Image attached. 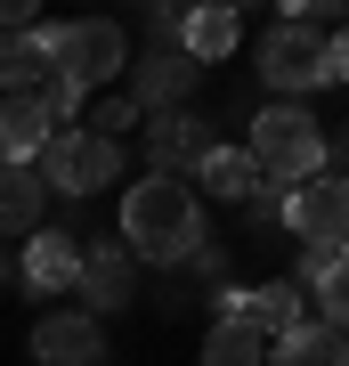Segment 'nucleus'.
Listing matches in <instances>:
<instances>
[{
    "instance_id": "4be33fe9",
    "label": "nucleus",
    "mask_w": 349,
    "mask_h": 366,
    "mask_svg": "<svg viewBox=\"0 0 349 366\" xmlns=\"http://www.w3.org/2000/svg\"><path fill=\"white\" fill-rule=\"evenodd\" d=\"M285 212H293V187H276V179H268V187L244 204V220H252V228H285Z\"/></svg>"
},
{
    "instance_id": "a211bd4d",
    "label": "nucleus",
    "mask_w": 349,
    "mask_h": 366,
    "mask_svg": "<svg viewBox=\"0 0 349 366\" xmlns=\"http://www.w3.org/2000/svg\"><path fill=\"white\" fill-rule=\"evenodd\" d=\"M203 366H268V334L244 326V317H211V334H203Z\"/></svg>"
},
{
    "instance_id": "b1692460",
    "label": "nucleus",
    "mask_w": 349,
    "mask_h": 366,
    "mask_svg": "<svg viewBox=\"0 0 349 366\" xmlns=\"http://www.w3.org/2000/svg\"><path fill=\"white\" fill-rule=\"evenodd\" d=\"M325 155H333V179H349V131H333V139H325Z\"/></svg>"
},
{
    "instance_id": "5701e85b",
    "label": "nucleus",
    "mask_w": 349,
    "mask_h": 366,
    "mask_svg": "<svg viewBox=\"0 0 349 366\" xmlns=\"http://www.w3.org/2000/svg\"><path fill=\"white\" fill-rule=\"evenodd\" d=\"M325 81H349V25L325 41Z\"/></svg>"
},
{
    "instance_id": "f3484780",
    "label": "nucleus",
    "mask_w": 349,
    "mask_h": 366,
    "mask_svg": "<svg viewBox=\"0 0 349 366\" xmlns=\"http://www.w3.org/2000/svg\"><path fill=\"white\" fill-rule=\"evenodd\" d=\"M74 285L90 293V310H122V301H130V252L122 244L81 252V277H74Z\"/></svg>"
},
{
    "instance_id": "aec40b11",
    "label": "nucleus",
    "mask_w": 349,
    "mask_h": 366,
    "mask_svg": "<svg viewBox=\"0 0 349 366\" xmlns=\"http://www.w3.org/2000/svg\"><path fill=\"white\" fill-rule=\"evenodd\" d=\"M309 293H317V326L341 334V326H349V252H341V261H325V277H317Z\"/></svg>"
},
{
    "instance_id": "0eeeda50",
    "label": "nucleus",
    "mask_w": 349,
    "mask_h": 366,
    "mask_svg": "<svg viewBox=\"0 0 349 366\" xmlns=\"http://www.w3.org/2000/svg\"><path fill=\"white\" fill-rule=\"evenodd\" d=\"M146 155H155V179H195L211 155V131L195 114H155L146 122Z\"/></svg>"
},
{
    "instance_id": "ddd939ff",
    "label": "nucleus",
    "mask_w": 349,
    "mask_h": 366,
    "mask_svg": "<svg viewBox=\"0 0 349 366\" xmlns=\"http://www.w3.org/2000/svg\"><path fill=\"white\" fill-rule=\"evenodd\" d=\"M187 81H195V57L187 49H155V57L130 66V106H163L171 114V98H187Z\"/></svg>"
},
{
    "instance_id": "1a4fd4ad",
    "label": "nucleus",
    "mask_w": 349,
    "mask_h": 366,
    "mask_svg": "<svg viewBox=\"0 0 349 366\" xmlns=\"http://www.w3.org/2000/svg\"><path fill=\"white\" fill-rule=\"evenodd\" d=\"M57 49H49V25H25V33H0V98H33L49 81Z\"/></svg>"
},
{
    "instance_id": "393cba45",
    "label": "nucleus",
    "mask_w": 349,
    "mask_h": 366,
    "mask_svg": "<svg viewBox=\"0 0 349 366\" xmlns=\"http://www.w3.org/2000/svg\"><path fill=\"white\" fill-rule=\"evenodd\" d=\"M0 277H9V244H0Z\"/></svg>"
},
{
    "instance_id": "9b49d317",
    "label": "nucleus",
    "mask_w": 349,
    "mask_h": 366,
    "mask_svg": "<svg viewBox=\"0 0 349 366\" xmlns=\"http://www.w3.org/2000/svg\"><path fill=\"white\" fill-rule=\"evenodd\" d=\"M236 41H244V16H236L228 0H203V9H187V16H179V49L195 57V66H220Z\"/></svg>"
},
{
    "instance_id": "6e6552de",
    "label": "nucleus",
    "mask_w": 349,
    "mask_h": 366,
    "mask_svg": "<svg viewBox=\"0 0 349 366\" xmlns=\"http://www.w3.org/2000/svg\"><path fill=\"white\" fill-rule=\"evenodd\" d=\"M98 350H106V326H98L90 310H57V317L33 326V358L41 366H90Z\"/></svg>"
},
{
    "instance_id": "f03ea898",
    "label": "nucleus",
    "mask_w": 349,
    "mask_h": 366,
    "mask_svg": "<svg viewBox=\"0 0 349 366\" xmlns=\"http://www.w3.org/2000/svg\"><path fill=\"white\" fill-rule=\"evenodd\" d=\"M244 155L260 163V179L300 187V179H317V171H325V122L300 114V106H268V114L252 122V147H244Z\"/></svg>"
},
{
    "instance_id": "dca6fc26",
    "label": "nucleus",
    "mask_w": 349,
    "mask_h": 366,
    "mask_svg": "<svg viewBox=\"0 0 349 366\" xmlns=\"http://www.w3.org/2000/svg\"><path fill=\"white\" fill-rule=\"evenodd\" d=\"M195 196H228V204H252L260 196V163L244 147H211L203 171H195Z\"/></svg>"
},
{
    "instance_id": "f257e3e1",
    "label": "nucleus",
    "mask_w": 349,
    "mask_h": 366,
    "mask_svg": "<svg viewBox=\"0 0 349 366\" xmlns=\"http://www.w3.org/2000/svg\"><path fill=\"white\" fill-rule=\"evenodd\" d=\"M203 244L211 236H203V196H195V179H155V171H146L122 196V252H138V261H195Z\"/></svg>"
},
{
    "instance_id": "f8f14e48",
    "label": "nucleus",
    "mask_w": 349,
    "mask_h": 366,
    "mask_svg": "<svg viewBox=\"0 0 349 366\" xmlns=\"http://www.w3.org/2000/svg\"><path fill=\"white\" fill-rule=\"evenodd\" d=\"M41 212H49L41 171H33V163H0V244H9V236H33Z\"/></svg>"
},
{
    "instance_id": "423d86ee",
    "label": "nucleus",
    "mask_w": 349,
    "mask_h": 366,
    "mask_svg": "<svg viewBox=\"0 0 349 366\" xmlns=\"http://www.w3.org/2000/svg\"><path fill=\"white\" fill-rule=\"evenodd\" d=\"M260 81L268 90H317L325 81V33H309L300 16H285V25H268L260 33Z\"/></svg>"
},
{
    "instance_id": "7ed1b4c3",
    "label": "nucleus",
    "mask_w": 349,
    "mask_h": 366,
    "mask_svg": "<svg viewBox=\"0 0 349 366\" xmlns=\"http://www.w3.org/2000/svg\"><path fill=\"white\" fill-rule=\"evenodd\" d=\"M33 171H41V187L49 196H98V187H114V171H122V147H106V139H90V131H57L49 147L33 155Z\"/></svg>"
},
{
    "instance_id": "412c9836",
    "label": "nucleus",
    "mask_w": 349,
    "mask_h": 366,
    "mask_svg": "<svg viewBox=\"0 0 349 366\" xmlns=\"http://www.w3.org/2000/svg\"><path fill=\"white\" fill-rule=\"evenodd\" d=\"M122 131H138V106H130V98H98V114H90V139L122 147Z\"/></svg>"
},
{
    "instance_id": "6ab92c4d",
    "label": "nucleus",
    "mask_w": 349,
    "mask_h": 366,
    "mask_svg": "<svg viewBox=\"0 0 349 366\" xmlns=\"http://www.w3.org/2000/svg\"><path fill=\"white\" fill-rule=\"evenodd\" d=\"M236 317H244V326H260V334L276 342V334H293V326H300L309 310H300V285H252Z\"/></svg>"
},
{
    "instance_id": "4468645a",
    "label": "nucleus",
    "mask_w": 349,
    "mask_h": 366,
    "mask_svg": "<svg viewBox=\"0 0 349 366\" xmlns=\"http://www.w3.org/2000/svg\"><path fill=\"white\" fill-rule=\"evenodd\" d=\"M57 139V122L41 114V98H0V163H33Z\"/></svg>"
},
{
    "instance_id": "2eb2a0df",
    "label": "nucleus",
    "mask_w": 349,
    "mask_h": 366,
    "mask_svg": "<svg viewBox=\"0 0 349 366\" xmlns=\"http://www.w3.org/2000/svg\"><path fill=\"white\" fill-rule=\"evenodd\" d=\"M268 366H349V342L333 326H317V317H300L293 334L268 342Z\"/></svg>"
},
{
    "instance_id": "9d476101",
    "label": "nucleus",
    "mask_w": 349,
    "mask_h": 366,
    "mask_svg": "<svg viewBox=\"0 0 349 366\" xmlns=\"http://www.w3.org/2000/svg\"><path fill=\"white\" fill-rule=\"evenodd\" d=\"M16 277H25L33 293H65V285L81 277V244H74L65 228H33V236H25V269H16Z\"/></svg>"
},
{
    "instance_id": "39448f33",
    "label": "nucleus",
    "mask_w": 349,
    "mask_h": 366,
    "mask_svg": "<svg viewBox=\"0 0 349 366\" xmlns=\"http://www.w3.org/2000/svg\"><path fill=\"white\" fill-rule=\"evenodd\" d=\"M285 228H293L309 252L341 261V252H349V179H333V171L300 179V187H293V212H285Z\"/></svg>"
},
{
    "instance_id": "20e7f679",
    "label": "nucleus",
    "mask_w": 349,
    "mask_h": 366,
    "mask_svg": "<svg viewBox=\"0 0 349 366\" xmlns=\"http://www.w3.org/2000/svg\"><path fill=\"white\" fill-rule=\"evenodd\" d=\"M49 49H57V74L81 81V90H106V81L130 74V41H122V25H106V16L49 25Z\"/></svg>"
}]
</instances>
